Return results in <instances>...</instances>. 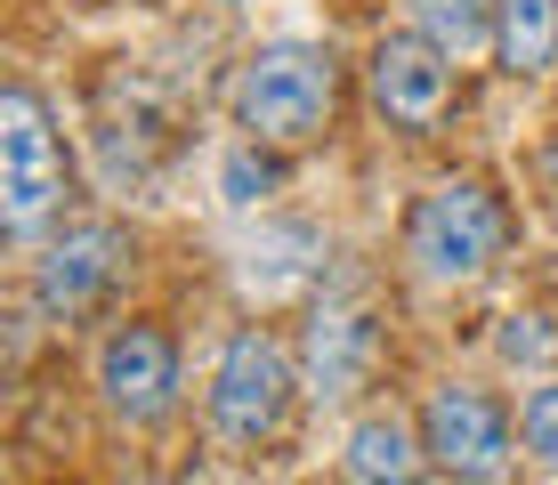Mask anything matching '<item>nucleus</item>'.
Wrapping results in <instances>:
<instances>
[{
    "mask_svg": "<svg viewBox=\"0 0 558 485\" xmlns=\"http://www.w3.org/2000/svg\"><path fill=\"white\" fill-rule=\"evenodd\" d=\"M332 106H340V73H332V57L307 49V41L259 49L252 65H243V82H235V122L267 146L316 138V130L332 122Z\"/></svg>",
    "mask_w": 558,
    "mask_h": 485,
    "instance_id": "obj_1",
    "label": "nucleus"
},
{
    "mask_svg": "<svg viewBox=\"0 0 558 485\" xmlns=\"http://www.w3.org/2000/svg\"><path fill=\"white\" fill-rule=\"evenodd\" d=\"M502 203H494L477 179H446L437 194L413 203V227H405V251L429 283H470L502 259Z\"/></svg>",
    "mask_w": 558,
    "mask_h": 485,
    "instance_id": "obj_2",
    "label": "nucleus"
},
{
    "mask_svg": "<svg viewBox=\"0 0 558 485\" xmlns=\"http://www.w3.org/2000/svg\"><path fill=\"white\" fill-rule=\"evenodd\" d=\"M57 194H65V162H57L49 113L33 89H9L0 97V219H9V235H33L57 210Z\"/></svg>",
    "mask_w": 558,
    "mask_h": 485,
    "instance_id": "obj_3",
    "label": "nucleus"
},
{
    "mask_svg": "<svg viewBox=\"0 0 558 485\" xmlns=\"http://www.w3.org/2000/svg\"><path fill=\"white\" fill-rule=\"evenodd\" d=\"M283 413H292V356L267 332H235L210 373V421L235 445H259L283 429Z\"/></svg>",
    "mask_w": 558,
    "mask_h": 485,
    "instance_id": "obj_4",
    "label": "nucleus"
},
{
    "mask_svg": "<svg viewBox=\"0 0 558 485\" xmlns=\"http://www.w3.org/2000/svg\"><path fill=\"white\" fill-rule=\"evenodd\" d=\"M421 445H429V461L446 477L461 485H486V477H502V461H510V413L486 397V388H437L429 397V413H421Z\"/></svg>",
    "mask_w": 558,
    "mask_h": 485,
    "instance_id": "obj_5",
    "label": "nucleus"
},
{
    "mask_svg": "<svg viewBox=\"0 0 558 485\" xmlns=\"http://www.w3.org/2000/svg\"><path fill=\"white\" fill-rule=\"evenodd\" d=\"M446 97H453V73H446V49H437L429 33H389V41L373 49V106L389 113L397 130L429 138V130L446 122Z\"/></svg>",
    "mask_w": 558,
    "mask_h": 485,
    "instance_id": "obj_6",
    "label": "nucleus"
},
{
    "mask_svg": "<svg viewBox=\"0 0 558 485\" xmlns=\"http://www.w3.org/2000/svg\"><path fill=\"white\" fill-rule=\"evenodd\" d=\"M98 388L122 421H162L170 397H179V348L154 324H122L106 348H98Z\"/></svg>",
    "mask_w": 558,
    "mask_h": 485,
    "instance_id": "obj_7",
    "label": "nucleus"
},
{
    "mask_svg": "<svg viewBox=\"0 0 558 485\" xmlns=\"http://www.w3.org/2000/svg\"><path fill=\"white\" fill-rule=\"evenodd\" d=\"M122 259H130L122 227H73V235L49 243V259H41V276H33V291H41L49 316H82V307L106 300V283L122 276Z\"/></svg>",
    "mask_w": 558,
    "mask_h": 485,
    "instance_id": "obj_8",
    "label": "nucleus"
},
{
    "mask_svg": "<svg viewBox=\"0 0 558 485\" xmlns=\"http://www.w3.org/2000/svg\"><path fill=\"white\" fill-rule=\"evenodd\" d=\"M373 356H380V324L364 316V307H316V324H307V340H300V364H307V388H316V397L364 388Z\"/></svg>",
    "mask_w": 558,
    "mask_h": 485,
    "instance_id": "obj_9",
    "label": "nucleus"
},
{
    "mask_svg": "<svg viewBox=\"0 0 558 485\" xmlns=\"http://www.w3.org/2000/svg\"><path fill=\"white\" fill-rule=\"evenodd\" d=\"M429 445H413V429L405 421H356V437H349V470L364 477V485H421L437 470V461H421Z\"/></svg>",
    "mask_w": 558,
    "mask_h": 485,
    "instance_id": "obj_10",
    "label": "nucleus"
},
{
    "mask_svg": "<svg viewBox=\"0 0 558 485\" xmlns=\"http://www.w3.org/2000/svg\"><path fill=\"white\" fill-rule=\"evenodd\" d=\"M558 57V0H502V65L550 73Z\"/></svg>",
    "mask_w": 558,
    "mask_h": 485,
    "instance_id": "obj_11",
    "label": "nucleus"
},
{
    "mask_svg": "<svg viewBox=\"0 0 558 485\" xmlns=\"http://www.w3.org/2000/svg\"><path fill=\"white\" fill-rule=\"evenodd\" d=\"M413 25L446 57H461V49H477L494 33V0H413Z\"/></svg>",
    "mask_w": 558,
    "mask_h": 485,
    "instance_id": "obj_12",
    "label": "nucleus"
},
{
    "mask_svg": "<svg viewBox=\"0 0 558 485\" xmlns=\"http://www.w3.org/2000/svg\"><path fill=\"white\" fill-rule=\"evenodd\" d=\"M518 437H526V453L543 461V470H558V380H543L526 397V413H518Z\"/></svg>",
    "mask_w": 558,
    "mask_h": 485,
    "instance_id": "obj_13",
    "label": "nucleus"
},
{
    "mask_svg": "<svg viewBox=\"0 0 558 485\" xmlns=\"http://www.w3.org/2000/svg\"><path fill=\"white\" fill-rule=\"evenodd\" d=\"M494 348H502V364H550L558 356V332H550L543 316H510Z\"/></svg>",
    "mask_w": 558,
    "mask_h": 485,
    "instance_id": "obj_14",
    "label": "nucleus"
},
{
    "mask_svg": "<svg viewBox=\"0 0 558 485\" xmlns=\"http://www.w3.org/2000/svg\"><path fill=\"white\" fill-rule=\"evenodd\" d=\"M259 194H276V162H259L252 146L227 154V203H259Z\"/></svg>",
    "mask_w": 558,
    "mask_h": 485,
    "instance_id": "obj_15",
    "label": "nucleus"
}]
</instances>
